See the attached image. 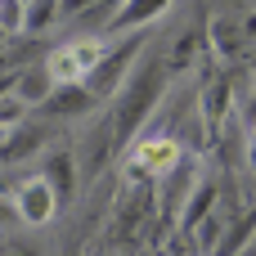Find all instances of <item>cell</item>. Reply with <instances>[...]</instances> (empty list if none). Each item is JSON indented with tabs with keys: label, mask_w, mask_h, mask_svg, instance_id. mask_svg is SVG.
Masks as SVG:
<instances>
[{
	"label": "cell",
	"mask_w": 256,
	"mask_h": 256,
	"mask_svg": "<svg viewBox=\"0 0 256 256\" xmlns=\"http://www.w3.org/2000/svg\"><path fill=\"white\" fill-rule=\"evenodd\" d=\"M40 176L54 184V194L63 198V207L76 198V184H81V166H76V148H50L40 158Z\"/></svg>",
	"instance_id": "7"
},
{
	"label": "cell",
	"mask_w": 256,
	"mask_h": 256,
	"mask_svg": "<svg viewBox=\"0 0 256 256\" xmlns=\"http://www.w3.org/2000/svg\"><path fill=\"white\" fill-rule=\"evenodd\" d=\"M27 122H32V108H27L14 90L0 94V126H4V130H18V126H27Z\"/></svg>",
	"instance_id": "12"
},
{
	"label": "cell",
	"mask_w": 256,
	"mask_h": 256,
	"mask_svg": "<svg viewBox=\"0 0 256 256\" xmlns=\"http://www.w3.org/2000/svg\"><path fill=\"white\" fill-rule=\"evenodd\" d=\"M50 140H54V122H27V126L9 130V140L0 148V166H18V162L45 158L50 153Z\"/></svg>",
	"instance_id": "6"
},
{
	"label": "cell",
	"mask_w": 256,
	"mask_h": 256,
	"mask_svg": "<svg viewBox=\"0 0 256 256\" xmlns=\"http://www.w3.org/2000/svg\"><path fill=\"white\" fill-rule=\"evenodd\" d=\"M0 256H45V252L22 243V238H0Z\"/></svg>",
	"instance_id": "13"
},
{
	"label": "cell",
	"mask_w": 256,
	"mask_h": 256,
	"mask_svg": "<svg viewBox=\"0 0 256 256\" xmlns=\"http://www.w3.org/2000/svg\"><path fill=\"white\" fill-rule=\"evenodd\" d=\"M171 9V0H122V9H117V22H112V36H135V32H144L148 22H158L162 14Z\"/></svg>",
	"instance_id": "10"
},
{
	"label": "cell",
	"mask_w": 256,
	"mask_h": 256,
	"mask_svg": "<svg viewBox=\"0 0 256 256\" xmlns=\"http://www.w3.org/2000/svg\"><path fill=\"white\" fill-rule=\"evenodd\" d=\"M248 166H252V176H256V112L248 117Z\"/></svg>",
	"instance_id": "15"
},
{
	"label": "cell",
	"mask_w": 256,
	"mask_h": 256,
	"mask_svg": "<svg viewBox=\"0 0 256 256\" xmlns=\"http://www.w3.org/2000/svg\"><path fill=\"white\" fill-rule=\"evenodd\" d=\"M99 0H63V22H76L86 9H94Z\"/></svg>",
	"instance_id": "14"
},
{
	"label": "cell",
	"mask_w": 256,
	"mask_h": 256,
	"mask_svg": "<svg viewBox=\"0 0 256 256\" xmlns=\"http://www.w3.org/2000/svg\"><path fill=\"white\" fill-rule=\"evenodd\" d=\"M4 140H9V130H4V126H0V148H4Z\"/></svg>",
	"instance_id": "16"
},
{
	"label": "cell",
	"mask_w": 256,
	"mask_h": 256,
	"mask_svg": "<svg viewBox=\"0 0 256 256\" xmlns=\"http://www.w3.org/2000/svg\"><path fill=\"white\" fill-rule=\"evenodd\" d=\"M104 54H108L104 36H72V40L45 50V68H50V76L58 86H86L90 72L104 63Z\"/></svg>",
	"instance_id": "3"
},
{
	"label": "cell",
	"mask_w": 256,
	"mask_h": 256,
	"mask_svg": "<svg viewBox=\"0 0 256 256\" xmlns=\"http://www.w3.org/2000/svg\"><path fill=\"white\" fill-rule=\"evenodd\" d=\"M54 22H63V0H32L27 4V22H22V36H45Z\"/></svg>",
	"instance_id": "11"
},
{
	"label": "cell",
	"mask_w": 256,
	"mask_h": 256,
	"mask_svg": "<svg viewBox=\"0 0 256 256\" xmlns=\"http://www.w3.org/2000/svg\"><path fill=\"white\" fill-rule=\"evenodd\" d=\"M54 90H58V81L50 76V68H45V54H40L36 63H27V68H18V72H14V94H18L27 108H45Z\"/></svg>",
	"instance_id": "8"
},
{
	"label": "cell",
	"mask_w": 256,
	"mask_h": 256,
	"mask_svg": "<svg viewBox=\"0 0 256 256\" xmlns=\"http://www.w3.org/2000/svg\"><path fill=\"white\" fill-rule=\"evenodd\" d=\"M144 32H135V36H122L117 45H108V54H104V63L90 72V81H86V90L104 104V99H117V90L126 86V76L135 72V63L144 58Z\"/></svg>",
	"instance_id": "4"
},
{
	"label": "cell",
	"mask_w": 256,
	"mask_h": 256,
	"mask_svg": "<svg viewBox=\"0 0 256 256\" xmlns=\"http://www.w3.org/2000/svg\"><path fill=\"white\" fill-rule=\"evenodd\" d=\"M180 162H184V144L166 130H148L135 140V148L126 158V180L130 184H162Z\"/></svg>",
	"instance_id": "2"
},
{
	"label": "cell",
	"mask_w": 256,
	"mask_h": 256,
	"mask_svg": "<svg viewBox=\"0 0 256 256\" xmlns=\"http://www.w3.org/2000/svg\"><path fill=\"white\" fill-rule=\"evenodd\" d=\"M166 76H171L166 54L144 50V58L135 63V72L126 76V86H122L117 99H112V112H108V117H112V130H117V148H126L130 135L144 130V122L153 117V108H158L162 94H166Z\"/></svg>",
	"instance_id": "1"
},
{
	"label": "cell",
	"mask_w": 256,
	"mask_h": 256,
	"mask_svg": "<svg viewBox=\"0 0 256 256\" xmlns=\"http://www.w3.org/2000/svg\"><path fill=\"white\" fill-rule=\"evenodd\" d=\"M9 198H14L18 225H27V230L50 225V220L58 216V207H63V198L54 194V184H50L40 171H36V176H27V180H18V184L9 189Z\"/></svg>",
	"instance_id": "5"
},
{
	"label": "cell",
	"mask_w": 256,
	"mask_h": 256,
	"mask_svg": "<svg viewBox=\"0 0 256 256\" xmlns=\"http://www.w3.org/2000/svg\"><path fill=\"white\" fill-rule=\"evenodd\" d=\"M94 108H99V99H94L86 86H58L40 112H45L50 122H76V117H90Z\"/></svg>",
	"instance_id": "9"
}]
</instances>
